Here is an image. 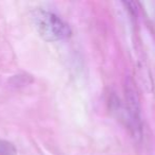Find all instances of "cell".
Wrapping results in <instances>:
<instances>
[{
	"label": "cell",
	"instance_id": "1",
	"mask_svg": "<svg viewBox=\"0 0 155 155\" xmlns=\"http://www.w3.org/2000/svg\"><path fill=\"white\" fill-rule=\"evenodd\" d=\"M31 18L38 34L48 41H60L71 35L69 26L49 11L36 10L32 13Z\"/></svg>",
	"mask_w": 155,
	"mask_h": 155
},
{
	"label": "cell",
	"instance_id": "2",
	"mask_svg": "<svg viewBox=\"0 0 155 155\" xmlns=\"http://www.w3.org/2000/svg\"><path fill=\"white\" fill-rule=\"evenodd\" d=\"M0 155H16V149L8 141L0 140Z\"/></svg>",
	"mask_w": 155,
	"mask_h": 155
}]
</instances>
